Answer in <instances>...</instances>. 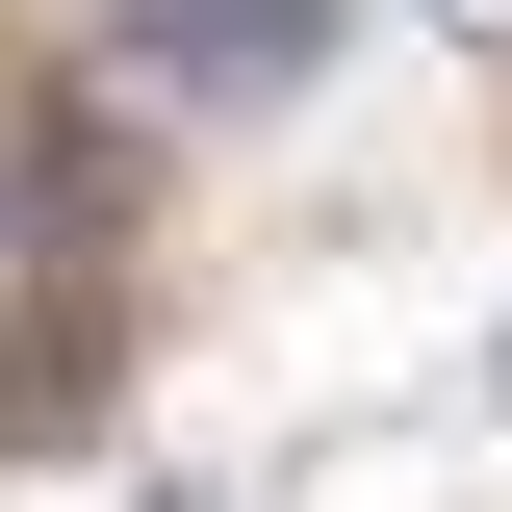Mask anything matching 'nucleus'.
Returning <instances> with one entry per match:
<instances>
[{
    "mask_svg": "<svg viewBox=\"0 0 512 512\" xmlns=\"http://www.w3.org/2000/svg\"><path fill=\"white\" fill-rule=\"evenodd\" d=\"M103 52L154 77V103H282V77L333 52V0H103Z\"/></svg>",
    "mask_w": 512,
    "mask_h": 512,
    "instance_id": "nucleus-1",
    "label": "nucleus"
}]
</instances>
